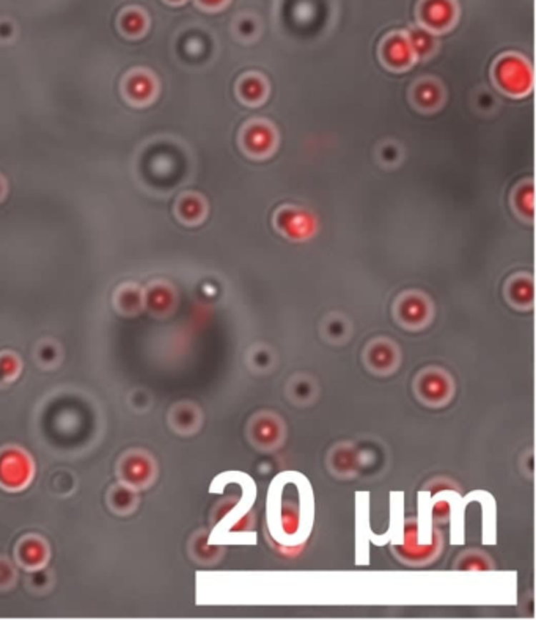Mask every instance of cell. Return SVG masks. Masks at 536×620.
Instances as JSON below:
<instances>
[{
  "label": "cell",
  "instance_id": "6da1fadb",
  "mask_svg": "<svg viewBox=\"0 0 536 620\" xmlns=\"http://www.w3.org/2000/svg\"><path fill=\"white\" fill-rule=\"evenodd\" d=\"M313 491L305 476L287 471L269 486L266 537L282 554H297L309 540L314 519Z\"/></svg>",
  "mask_w": 536,
  "mask_h": 620
},
{
  "label": "cell",
  "instance_id": "7a4b0ae2",
  "mask_svg": "<svg viewBox=\"0 0 536 620\" xmlns=\"http://www.w3.org/2000/svg\"><path fill=\"white\" fill-rule=\"evenodd\" d=\"M414 393L423 405L440 409L450 404L455 396V380L452 374L439 368L428 366L422 369L414 380Z\"/></svg>",
  "mask_w": 536,
  "mask_h": 620
},
{
  "label": "cell",
  "instance_id": "3957f363",
  "mask_svg": "<svg viewBox=\"0 0 536 620\" xmlns=\"http://www.w3.org/2000/svg\"><path fill=\"white\" fill-rule=\"evenodd\" d=\"M247 439L259 451H275L287 440V424L279 413L263 410L247 423Z\"/></svg>",
  "mask_w": 536,
  "mask_h": 620
},
{
  "label": "cell",
  "instance_id": "277c9868",
  "mask_svg": "<svg viewBox=\"0 0 536 620\" xmlns=\"http://www.w3.org/2000/svg\"><path fill=\"white\" fill-rule=\"evenodd\" d=\"M364 363L376 376H390L401 364V349L390 338L372 339L364 349Z\"/></svg>",
  "mask_w": 536,
  "mask_h": 620
},
{
  "label": "cell",
  "instance_id": "5b68a950",
  "mask_svg": "<svg viewBox=\"0 0 536 620\" xmlns=\"http://www.w3.org/2000/svg\"><path fill=\"white\" fill-rule=\"evenodd\" d=\"M397 321L406 330H420L431 322L432 308L430 300L420 294H406L397 301Z\"/></svg>",
  "mask_w": 536,
  "mask_h": 620
},
{
  "label": "cell",
  "instance_id": "8992f818",
  "mask_svg": "<svg viewBox=\"0 0 536 620\" xmlns=\"http://www.w3.org/2000/svg\"><path fill=\"white\" fill-rule=\"evenodd\" d=\"M31 478V462L26 452L6 449L0 452V484L8 489H21Z\"/></svg>",
  "mask_w": 536,
  "mask_h": 620
},
{
  "label": "cell",
  "instance_id": "52a82bcc",
  "mask_svg": "<svg viewBox=\"0 0 536 620\" xmlns=\"http://www.w3.org/2000/svg\"><path fill=\"white\" fill-rule=\"evenodd\" d=\"M497 82L503 90L513 94L525 93L532 85V71L529 65L517 57L503 59L497 66Z\"/></svg>",
  "mask_w": 536,
  "mask_h": 620
},
{
  "label": "cell",
  "instance_id": "ba28073f",
  "mask_svg": "<svg viewBox=\"0 0 536 620\" xmlns=\"http://www.w3.org/2000/svg\"><path fill=\"white\" fill-rule=\"evenodd\" d=\"M442 548H444L442 531L436 528L435 537H432L430 544H425L420 546H403L399 544H393L392 551L397 556V559L406 564V566L423 567V566H428L431 562H435L440 556V553H442Z\"/></svg>",
  "mask_w": 536,
  "mask_h": 620
},
{
  "label": "cell",
  "instance_id": "9c48e42d",
  "mask_svg": "<svg viewBox=\"0 0 536 620\" xmlns=\"http://www.w3.org/2000/svg\"><path fill=\"white\" fill-rule=\"evenodd\" d=\"M120 474L131 487L148 486L154 478V462L144 452H131L123 459Z\"/></svg>",
  "mask_w": 536,
  "mask_h": 620
},
{
  "label": "cell",
  "instance_id": "30bf717a",
  "mask_svg": "<svg viewBox=\"0 0 536 620\" xmlns=\"http://www.w3.org/2000/svg\"><path fill=\"white\" fill-rule=\"evenodd\" d=\"M330 473L340 479H352L359 473V452L349 441L337 443L327 456Z\"/></svg>",
  "mask_w": 536,
  "mask_h": 620
},
{
  "label": "cell",
  "instance_id": "8fae6325",
  "mask_svg": "<svg viewBox=\"0 0 536 620\" xmlns=\"http://www.w3.org/2000/svg\"><path fill=\"white\" fill-rule=\"evenodd\" d=\"M277 225L293 239H307L317 229V221L312 214L301 209L282 211L277 217Z\"/></svg>",
  "mask_w": 536,
  "mask_h": 620
},
{
  "label": "cell",
  "instance_id": "7c38bea8",
  "mask_svg": "<svg viewBox=\"0 0 536 620\" xmlns=\"http://www.w3.org/2000/svg\"><path fill=\"white\" fill-rule=\"evenodd\" d=\"M287 396L294 405H310L319 394L318 381L309 374H296L287 384Z\"/></svg>",
  "mask_w": 536,
  "mask_h": 620
},
{
  "label": "cell",
  "instance_id": "4fadbf2b",
  "mask_svg": "<svg viewBox=\"0 0 536 620\" xmlns=\"http://www.w3.org/2000/svg\"><path fill=\"white\" fill-rule=\"evenodd\" d=\"M456 10L452 0H427L422 8V18L427 27L442 30L455 21Z\"/></svg>",
  "mask_w": 536,
  "mask_h": 620
},
{
  "label": "cell",
  "instance_id": "5bb4252c",
  "mask_svg": "<svg viewBox=\"0 0 536 620\" xmlns=\"http://www.w3.org/2000/svg\"><path fill=\"white\" fill-rule=\"evenodd\" d=\"M202 411L197 405L191 402H183L173 409L170 415V423L179 434H194L202 426Z\"/></svg>",
  "mask_w": 536,
  "mask_h": 620
},
{
  "label": "cell",
  "instance_id": "9a60e30c",
  "mask_svg": "<svg viewBox=\"0 0 536 620\" xmlns=\"http://www.w3.org/2000/svg\"><path fill=\"white\" fill-rule=\"evenodd\" d=\"M384 57L387 60L389 65L395 68H405L411 65L415 59V54L412 51L409 39L406 36L395 35L392 36L384 47Z\"/></svg>",
  "mask_w": 536,
  "mask_h": 620
},
{
  "label": "cell",
  "instance_id": "2e32d148",
  "mask_svg": "<svg viewBox=\"0 0 536 620\" xmlns=\"http://www.w3.org/2000/svg\"><path fill=\"white\" fill-rule=\"evenodd\" d=\"M18 559L29 569H39L47 559V548L43 540L30 537L22 540L18 548Z\"/></svg>",
  "mask_w": 536,
  "mask_h": 620
},
{
  "label": "cell",
  "instance_id": "e0dca14e",
  "mask_svg": "<svg viewBox=\"0 0 536 620\" xmlns=\"http://www.w3.org/2000/svg\"><path fill=\"white\" fill-rule=\"evenodd\" d=\"M274 132L266 124H254L246 132V146L255 154H264L274 146Z\"/></svg>",
  "mask_w": 536,
  "mask_h": 620
},
{
  "label": "cell",
  "instance_id": "ac0fdd59",
  "mask_svg": "<svg viewBox=\"0 0 536 620\" xmlns=\"http://www.w3.org/2000/svg\"><path fill=\"white\" fill-rule=\"evenodd\" d=\"M145 304L154 314H167L175 305V292L165 284H154L147 292Z\"/></svg>",
  "mask_w": 536,
  "mask_h": 620
},
{
  "label": "cell",
  "instance_id": "d6986e66",
  "mask_svg": "<svg viewBox=\"0 0 536 620\" xmlns=\"http://www.w3.org/2000/svg\"><path fill=\"white\" fill-rule=\"evenodd\" d=\"M156 90L154 81L152 76L145 73H137L129 77L128 84H126V91H128L129 98L136 102H147L153 98Z\"/></svg>",
  "mask_w": 536,
  "mask_h": 620
},
{
  "label": "cell",
  "instance_id": "ffe728a7",
  "mask_svg": "<svg viewBox=\"0 0 536 620\" xmlns=\"http://www.w3.org/2000/svg\"><path fill=\"white\" fill-rule=\"evenodd\" d=\"M247 363H249V368L252 371L259 372V374H266L269 371H274L275 364H277V355H275L272 349L258 344L249 351Z\"/></svg>",
  "mask_w": 536,
  "mask_h": 620
},
{
  "label": "cell",
  "instance_id": "44dd1931",
  "mask_svg": "<svg viewBox=\"0 0 536 620\" xmlns=\"http://www.w3.org/2000/svg\"><path fill=\"white\" fill-rule=\"evenodd\" d=\"M456 570H492L494 562L492 559L483 551L470 550L458 556L455 561Z\"/></svg>",
  "mask_w": 536,
  "mask_h": 620
},
{
  "label": "cell",
  "instance_id": "7402d4cb",
  "mask_svg": "<svg viewBox=\"0 0 536 620\" xmlns=\"http://www.w3.org/2000/svg\"><path fill=\"white\" fill-rule=\"evenodd\" d=\"M508 297L513 305L519 308L532 306L533 304V284L529 278H517L508 288Z\"/></svg>",
  "mask_w": 536,
  "mask_h": 620
},
{
  "label": "cell",
  "instance_id": "603a6c76",
  "mask_svg": "<svg viewBox=\"0 0 536 620\" xmlns=\"http://www.w3.org/2000/svg\"><path fill=\"white\" fill-rule=\"evenodd\" d=\"M470 499H477L483 503V514H485V544L492 545L495 542V504L494 498L491 496L490 504H486V491H477V494L469 495Z\"/></svg>",
  "mask_w": 536,
  "mask_h": 620
},
{
  "label": "cell",
  "instance_id": "cb8c5ba5",
  "mask_svg": "<svg viewBox=\"0 0 536 620\" xmlns=\"http://www.w3.org/2000/svg\"><path fill=\"white\" fill-rule=\"evenodd\" d=\"M322 335L332 344L344 343L351 335V325L342 317H332V319H329L322 325Z\"/></svg>",
  "mask_w": 536,
  "mask_h": 620
},
{
  "label": "cell",
  "instance_id": "d4e9b609",
  "mask_svg": "<svg viewBox=\"0 0 536 620\" xmlns=\"http://www.w3.org/2000/svg\"><path fill=\"white\" fill-rule=\"evenodd\" d=\"M409 44H411L415 57H425L435 49V36L431 31L425 29H415L409 35Z\"/></svg>",
  "mask_w": 536,
  "mask_h": 620
},
{
  "label": "cell",
  "instance_id": "484cf974",
  "mask_svg": "<svg viewBox=\"0 0 536 620\" xmlns=\"http://www.w3.org/2000/svg\"><path fill=\"white\" fill-rule=\"evenodd\" d=\"M118 306H120L121 311L124 313H137L139 309L142 308V304H144V297H142V292L136 288H132V286H128V288H124L120 291L116 297Z\"/></svg>",
  "mask_w": 536,
  "mask_h": 620
},
{
  "label": "cell",
  "instance_id": "4316f807",
  "mask_svg": "<svg viewBox=\"0 0 536 620\" xmlns=\"http://www.w3.org/2000/svg\"><path fill=\"white\" fill-rule=\"evenodd\" d=\"M440 98H442V93H440L439 86L431 82L422 84L415 91V101L419 102L422 107H427V109H432L435 106H437L440 102Z\"/></svg>",
  "mask_w": 536,
  "mask_h": 620
},
{
  "label": "cell",
  "instance_id": "83f0119b",
  "mask_svg": "<svg viewBox=\"0 0 536 620\" xmlns=\"http://www.w3.org/2000/svg\"><path fill=\"white\" fill-rule=\"evenodd\" d=\"M110 503L118 512H128L136 506V495L128 487H118L110 495Z\"/></svg>",
  "mask_w": 536,
  "mask_h": 620
},
{
  "label": "cell",
  "instance_id": "f1b7e54d",
  "mask_svg": "<svg viewBox=\"0 0 536 620\" xmlns=\"http://www.w3.org/2000/svg\"><path fill=\"white\" fill-rule=\"evenodd\" d=\"M264 84L259 81L257 77H249L241 84V94L244 96V99L247 101H259L264 96Z\"/></svg>",
  "mask_w": 536,
  "mask_h": 620
},
{
  "label": "cell",
  "instance_id": "f546056e",
  "mask_svg": "<svg viewBox=\"0 0 536 620\" xmlns=\"http://www.w3.org/2000/svg\"><path fill=\"white\" fill-rule=\"evenodd\" d=\"M145 26H147L145 16L139 11L126 13L121 19V27L126 34H129V35L142 34V31L145 30Z\"/></svg>",
  "mask_w": 536,
  "mask_h": 620
},
{
  "label": "cell",
  "instance_id": "4dcf8cb0",
  "mask_svg": "<svg viewBox=\"0 0 536 620\" xmlns=\"http://www.w3.org/2000/svg\"><path fill=\"white\" fill-rule=\"evenodd\" d=\"M179 212H181V216H183V219H186L189 221L199 220L203 214V204L199 198L189 196L181 201Z\"/></svg>",
  "mask_w": 536,
  "mask_h": 620
},
{
  "label": "cell",
  "instance_id": "1f68e13d",
  "mask_svg": "<svg viewBox=\"0 0 536 620\" xmlns=\"http://www.w3.org/2000/svg\"><path fill=\"white\" fill-rule=\"evenodd\" d=\"M19 371V361L16 356L5 354L0 355V380L6 381V380H13V377L18 376Z\"/></svg>",
  "mask_w": 536,
  "mask_h": 620
},
{
  "label": "cell",
  "instance_id": "d6a6232c",
  "mask_svg": "<svg viewBox=\"0 0 536 620\" xmlns=\"http://www.w3.org/2000/svg\"><path fill=\"white\" fill-rule=\"evenodd\" d=\"M16 581V571L13 566L5 559H0V587H10Z\"/></svg>",
  "mask_w": 536,
  "mask_h": 620
},
{
  "label": "cell",
  "instance_id": "836d02e7",
  "mask_svg": "<svg viewBox=\"0 0 536 620\" xmlns=\"http://www.w3.org/2000/svg\"><path fill=\"white\" fill-rule=\"evenodd\" d=\"M57 356H59V351L54 346H51V344L44 346L41 349V351H39V359H41V361L46 363V364L54 363Z\"/></svg>",
  "mask_w": 536,
  "mask_h": 620
},
{
  "label": "cell",
  "instance_id": "e575fe53",
  "mask_svg": "<svg viewBox=\"0 0 536 620\" xmlns=\"http://www.w3.org/2000/svg\"><path fill=\"white\" fill-rule=\"evenodd\" d=\"M200 2L207 6H219V5H222L225 0H200Z\"/></svg>",
  "mask_w": 536,
  "mask_h": 620
},
{
  "label": "cell",
  "instance_id": "d590c367",
  "mask_svg": "<svg viewBox=\"0 0 536 620\" xmlns=\"http://www.w3.org/2000/svg\"><path fill=\"white\" fill-rule=\"evenodd\" d=\"M2 194H4V182L0 181V195H2Z\"/></svg>",
  "mask_w": 536,
  "mask_h": 620
},
{
  "label": "cell",
  "instance_id": "8d00e7d4",
  "mask_svg": "<svg viewBox=\"0 0 536 620\" xmlns=\"http://www.w3.org/2000/svg\"><path fill=\"white\" fill-rule=\"evenodd\" d=\"M172 2H181V0H172Z\"/></svg>",
  "mask_w": 536,
  "mask_h": 620
}]
</instances>
